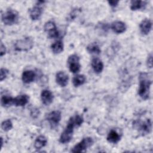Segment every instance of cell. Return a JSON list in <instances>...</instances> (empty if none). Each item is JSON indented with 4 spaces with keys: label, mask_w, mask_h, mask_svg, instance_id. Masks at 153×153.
<instances>
[{
    "label": "cell",
    "mask_w": 153,
    "mask_h": 153,
    "mask_svg": "<svg viewBox=\"0 0 153 153\" xmlns=\"http://www.w3.org/2000/svg\"><path fill=\"white\" fill-rule=\"evenodd\" d=\"M84 121V118L79 115H75L69 120L67 126L62 133L59 141L62 143H66L71 141L72 138L74 130L75 127L80 126Z\"/></svg>",
    "instance_id": "6da1fadb"
},
{
    "label": "cell",
    "mask_w": 153,
    "mask_h": 153,
    "mask_svg": "<svg viewBox=\"0 0 153 153\" xmlns=\"http://www.w3.org/2000/svg\"><path fill=\"white\" fill-rule=\"evenodd\" d=\"M139 87L138 90V94L144 100L148 99L149 96L150 86L152 84V81L149 77V75L145 72L140 74L139 76Z\"/></svg>",
    "instance_id": "7a4b0ae2"
},
{
    "label": "cell",
    "mask_w": 153,
    "mask_h": 153,
    "mask_svg": "<svg viewBox=\"0 0 153 153\" xmlns=\"http://www.w3.org/2000/svg\"><path fill=\"white\" fill-rule=\"evenodd\" d=\"M19 13L14 10H8L2 15V21L5 25H12L17 23Z\"/></svg>",
    "instance_id": "3957f363"
},
{
    "label": "cell",
    "mask_w": 153,
    "mask_h": 153,
    "mask_svg": "<svg viewBox=\"0 0 153 153\" xmlns=\"http://www.w3.org/2000/svg\"><path fill=\"white\" fill-rule=\"evenodd\" d=\"M33 41L32 38L26 37L22 39L17 40L14 44V48L16 51H28L32 48Z\"/></svg>",
    "instance_id": "277c9868"
},
{
    "label": "cell",
    "mask_w": 153,
    "mask_h": 153,
    "mask_svg": "<svg viewBox=\"0 0 153 153\" xmlns=\"http://www.w3.org/2000/svg\"><path fill=\"white\" fill-rule=\"evenodd\" d=\"M93 141L91 137H87L84 138L81 141L76 144L71 149L72 152H84L93 143Z\"/></svg>",
    "instance_id": "5b68a950"
},
{
    "label": "cell",
    "mask_w": 153,
    "mask_h": 153,
    "mask_svg": "<svg viewBox=\"0 0 153 153\" xmlns=\"http://www.w3.org/2000/svg\"><path fill=\"white\" fill-rule=\"evenodd\" d=\"M68 64L71 72L76 74L79 71L81 68V65L79 64V57L76 54H73L69 56Z\"/></svg>",
    "instance_id": "8992f818"
},
{
    "label": "cell",
    "mask_w": 153,
    "mask_h": 153,
    "mask_svg": "<svg viewBox=\"0 0 153 153\" xmlns=\"http://www.w3.org/2000/svg\"><path fill=\"white\" fill-rule=\"evenodd\" d=\"M44 30L50 38H56L59 36V33L57 29L56 24L53 21H48L45 23Z\"/></svg>",
    "instance_id": "52a82bcc"
},
{
    "label": "cell",
    "mask_w": 153,
    "mask_h": 153,
    "mask_svg": "<svg viewBox=\"0 0 153 153\" xmlns=\"http://www.w3.org/2000/svg\"><path fill=\"white\" fill-rule=\"evenodd\" d=\"M61 112L59 111H53L47 115V120L52 127L58 125L61 120Z\"/></svg>",
    "instance_id": "ba28073f"
},
{
    "label": "cell",
    "mask_w": 153,
    "mask_h": 153,
    "mask_svg": "<svg viewBox=\"0 0 153 153\" xmlns=\"http://www.w3.org/2000/svg\"><path fill=\"white\" fill-rule=\"evenodd\" d=\"M41 98L43 104L47 106L51 104L53 100V94L49 90H43L41 93Z\"/></svg>",
    "instance_id": "9c48e42d"
},
{
    "label": "cell",
    "mask_w": 153,
    "mask_h": 153,
    "mask_svg": "<svg viewBox=\"0 0 153 153\" xmlns=\"http://www.w3.org/2000/svg\"><path fill=\"white\" fill-rule=\"evenodd\" d=\"M69 76L63 71H59L56 74V82L61 87H65L68 82Z\"/></svg>",
    "instance_id": "30bf717a"
},
{
    "label": "cell",
    "mask_w": 153,
    "mask_h": 153,
    "mask_svg": "<svg viewBox=\"0 0 153 153\" xmlns=\"http://www.w3.org/2000/svg\"><path fill=\"white\" fill-rule=\"evenodd\" d=\"M139 27L140 32L142 34L147 35L149 33V32L151 30L152 22L149 19H145L140 22L139 25Z\"/></svg>",
    "instance_id": "8fae6325"
},
{
    "label": "cell",
    "mask_w": 153,
    "mask_h": 153,
    "mask_svg": "<svg viewBox=\"0 0 153 153\" xmlns=\"http://www.w3.org/2000/svg\"><path fill=\"white\" fill-rule=\"evenodd\" d=\"M151 127L152 123L150 119H147L145 121L142 122L139 124V131L143 134L149 133L151 130Z\"/></svg>",
    "instance_id": "7c38bea8"
},
{
    "label": "cell",
    "mask_w": 153,
    "mask_h": 153,
    "mask_svg": "<svg viewBox=\"0 0 153 153\" xmlns=\"http://www.w3.org/2000/svg\"><path fill=\"white\" fill-rule=\"evenodd\" d=\"M111 29L117 33H121L126 29V24L121 21H115L111 24Z\"/></svg>",
    "instance_id": "4fadbf2b"
},
{
    "label": "cell",
    "mask_w": 153,
    "mask_h": 153,
    "mask_svg": "<svg viewBox=\"0 0 153 153\" xmlns=\"http://www.w3.org/2000/svg\"><path fill=\"white\" fill-rule=\"evenodd\" d=\"M36 76L34 71L32 70H26L23 71L22 76V81L25 84H29L32 82Z\"/></svg>",
    "instance_id": "5bb4252c"
},
{
    "label": "cell",
    "mask_w": 153,
    "mask_h": 153,
    "mask_svg": "<svg viewBox=\"0 0 153 153\" xmlns=\"http://www.w3.org/2000/svg\"><path fill=\"white\" fill-rule=\"evenodd\" d=\"M30 17L33 20H36L39 19L42 13V8L40 7V5L34 6L30 9Z\"/></svg>",
    "instance_id": "9a60e30c"
},
{
    "label": "cell",
    "mask_w": 153,
    "mask_h": 153,
    "mask_svg": "<svg viewBox=\"0 0 153 153\" xmlns=\"http://www.w3.org/2000/svg\"><path fill=\"white\" fill-rule=\"evenodd\" d=\"M91 66L93 69V71L99 74L102 72L103 69V64L101 60L95 57L93 58L91 60Z\"/></svg>",
    "instance_id": "2e32d148"
},
{
    "label": "cell",
    "mask_w": 153,
    "mask_h": 153,
    "mask_svg": "<svg viewBox=\"0 0 153 153\" xmlns=\"http://www.w3.org/2000/svg\"><path fill=\"white\" fill-rule=\"evenodd\" d=\"M29 97L26 94H21L14 98V105L17 106H23L27 103Z\"/></svg>",
    "instance_id": "e0dca14e"
},
{
    "label": "cell",
    "mask_w": 153,
    "mask_h": 153,
    "mask_svg": "<svg viewBox=\"0 0 153 153\" xmlns=\"http://www.w3.org/2000/svg\"><path fill=\"white\" fill-rule=\"evenodd\" d=\"M120 138L121 137L120 134L115 130H111L109 132L106 137L107 140L109 142L112 143H117L120 140Z\"/></svg>",
    "instance_id": "ac0fdd59"
},
{
    "label": "cell",
    "mask_w": 153,
    "mask_h": 153,
    "mask_svg": "<svg viewBox=\"0 0 153 153\" xmlns=\"http://www.w3.org/2000/svg\"><path fill=\"white\" fill-rule=\"evenodd\" d=\"M47 142V138L42 135H40L36 137L34 142V147L36 149H40L45 146Z\"/></svg>",
    "instance_id": "d6986e66"
},
{
    "label": "cell",
    "mask_w": 153,
    "mask_h": 153,
    "mask_svg": "<svg viewBox=\"0 0 153 153\" xmlns=\"http://www.w3.org/2000/svg\"><path fill=\"white\" fill-rule=\"evenodd\" d=\"M146 5V1H143L140 0H133L131 1L130 8L133 11L138 10L144 8Z\"/></svg>",
    "instance_id": "ffe728a7"
},
{
    "label": "cell",
    "mask_w": 153,
    "mask_h": 153,
    "mask_svg": "<svg viewBox=\"0 0 153 153\" xmlns=\"http://www.w3.org/2000/svg\"><path fill=\"white\" fill-rule=\"evenodd\" d=\"M51 48L54 54H59L63 50V44L62 41H57L51 45Z\"/></svg>",
    "instance_id": "44dd1931"
},
{
    "label": "cell",
    "mask_w": 153,
    "mask_h": 153,
    "mask_svg": "<svg viewBox=\"0 0 153 153\" xmlns=\"http://www.w3.org/2000/svg\"><path fill=\"white\" fill-rule=\"evenodd\" d=\"M87 50L89 53L92 54H99L101 52L99 46L95 42L90 44L87 47Z\"/></svg>",
    "instance_id": "7402d4cb"
},
{
    "label": "cell",
    "mask_w": 153,
    "mask_h": 153,
    "mask_svg": "<svg viewBox=\"0 0 153 153\" xmlns=\"http://www.w3.org/2000/svg\"><path fill=\"white\" fill-rule=\"evenodd\" d=\"M85 80L86 78L84 75H78L73 78L72 82L75 87H78L84 84Z\"/></svg>",
    "instance_id": "603a6c76"
},
{
    "label": "cell",
    "mask_w": 153,
    "mask_h": 153,
    "mask_svg": "<svg viewBox=\"0 0 153 153\" xmlns=\"http://www.w3.org/2000/svg\"><path fill=\"white\" fill-rule=\"evenodd\" d=\"M1 103L4 107L11 106L14 104V98L9 96H3L1 97Z\"/></svg>",
    "instance_id": "cb8c5ba5"
},
{
    "label": "cell",
    "mask_w": 153,
    "mask_h": 153,
    "mask_svg": "<svg viewBox=\"0 0 153 153\" xmlns=\"http://www.w3.org/2000/svg\"><path fill=\"white\" fill-rule=\"evenodd\" d=\"M1 128L5 131H7L13 128V123L10 120H6L1 123Z\"/></svg>",
    "instance_id": "d4e9b609"
},
{
    "label": "cell",
    "mask_w": 153,
    "mask_h": 153,
    "mask_svg": "<svg viewBox=\"0 0 153 153\" xmlns=\"http://www.w3.org/2000/svg\"><path fill=\"white\" fill-rule=\"evenodd\" d=\"M8 74V71L5 68H1L0 71V80L3 81Z\"/></svg>",
    "instance_id": "484cf974"
},
{
    "label": "cell",
    "mask_w": 153,
    "mask_h": 153,
    "mask_svg": "<svg viewBox=\"0 0 153 153\" xmlns=\"http://www.w3.org/2000/svg\"><path fill=\"white\" fill-rule=\"evenodd\" d=\"M146 65L148 66V67H149V68H151L152 67V54H150L147 59V61H146Z\"/></svg>",
    "instance_id": "4316f807"
},
{
    "label": "cell",
    "mask_w": 153,
    "mask_h": 153,
    "mask_svg": "<svg viewBox=\"0 0 153 153\" xmlns=\"http://www.w3.org/2000/svg\"><path fill=\"white\" fill-rule=\"evenodd\" d=\"M0 56H2L3 55H4L6 53V48L5 47V45L3 44L2 42H1V45H0Z\"/></svg>",
    "instance_id": "83f0119b"
},
{
    "label": "cell",
    "mask_w": 153,
    "mask_h": 153,
    "mask_svg": "<svg viewBox=\"0 0 153 153\" xmlns=\"http://www.w3.org/2000/svg\"><path fill=\"white\" fill-rule=\"evenodd\" d=\"M108 2L110 5V6H111L112 7H115L118 5L119 1H108Z\"/></svg>",
    "instance_id": "f1b7e54d"
}]
</instances>
